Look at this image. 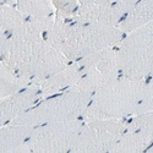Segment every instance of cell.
Listing matches in <instances>:
<instances>
[{
  "mask_svg": "<svg viewBox=\"0 0 153 153\" xmlns=\"http://www.w3.org/2000/svg\"><path fill=\"white\" fill-rule=\"evenodd\" d=\"M83 120L56 121L37 125L27 140L31 153L71 152Z\"/></svg>",
  "mask_w": 153,
  "mask_h": 153,
  "instance_id": "8992f818",
  "label": "cell"
},
{
  "mask_svg": "<svg viewBox=\"0 0 153 153\" xmlns=\"http://www.w3.org/2000/svg\"><path fill=\"white\" fill-rule=\"evenodd\" d=\"M17 0H0V5H11V6H16Z\"/></svg>",
  "mask_w": 153,
  "mask_h": 153,
  "instance_id": "ffe728a7",
  "label": "cell"
},
{
  "mask_svg": "<svg viewBox=\"0 0 153 153\" xmlns=\"http://www.w3.org/2000/svg\"><path fill=\"white\" fill-rule=\"evenodd\" d=\"M30 83L32 82L28 79L23 77L5 62L0 61V99L23 90Z\"/></svg>",
  "mask_w": 153,
  "mask_h": 153,
  "instance_id": "5bb4252c",
  "label": "cell"
},
{
  "mask_svg": "<svg viewBox=\"0 0 153 153\" xmlns=\"http://www.w3.org/2000/svg\"><path fill=\"white\" fill-rule=\"evenodd\" d=\"M149 110H153V75L147 77L143 82L141 100H140L136 114L146 113Z\"/></svg>",
  "mask_w": 153,
  "mask_h": 153,
  "instance_id": "d6986e66",
  "label": "cell"
},
{
  "mask_svg": "<svg viewBox=\"0 0 153 153\" xmlns=\"http://www.w3.org/2000/svg\"><path fill=\"white\" fill-rule=\"evenodd\" d=\"M145 80L119 76L97 90L90 100L82 120L121 119L127 120L136 115L141 100Z\"/></svg>",
  "mask_w": 153,
  "mask_h": 153,
  "instance_id": "7a4b0ae2",
  "label": "cell"
},
{
  "mask_svg": "<svg viewBox=\"0 0 153 153\" xmlns=\"http://www.w3.org/2000/svg\"><path fill=\"white\" fill-rule=\"evenodd\" d=\"M153 21V0H138L137 4L127 12L119 23L124 34L146 26Z\"/></svg>",
  "mask_w": 153,
  "mask_h": 153,
  "instance_id": "7c38bea8",
  "label": "cell"
},
{
  "mask_svg": "<svg viewBox=\"0 0 153 153\" xmlns=\"http://www.w3.org/2000/svg\"><path fill=\"white\" fill-rule=\"evenodd\" d=\"M126 126L127 120L121 119L83 120L71 153H110Z\"/></svg>",
  "mask_w": 153,
  "mask_h": 153,
  "instance_id": "5b68a950",
  "label": "cell"
},
{
  "mask_svg": "<svg viewBox=\"0 0 153 153\" xmlns=\"http://www.w3.org/2000/svg\"><path fill=\"white\" fill-rule=\"evenodd\" d=\"M92 94L75 88L41 99L38 103L11 123L37 126L47 123L71 121L82 119Z\"/></svg>",
  "mask_w": 153,
  "mask_h": 153,
  "instance_id": "3957f363",
  "label": "cell"
},
{
  "mask_svg": "<svg viewBox=\"0 0 153 153\" xmlns=\"http://www.w3.org/2000/svg\"><path fill=\"white\" fill-rule=\"evenodd\" d=\"M81 77V68L79 61H70L68 65L55 72L54 75L49 76L48 79L39 82V90L42 94V99L58 94L71 88L77 83Z\"/></svg>",
  "mask_w": 153,
  "mask_h": 153,
  "instance_id": "30bf717a",
  "label": "cell"
},
{
  "mask_svg": "<svg viewBox=\"0 0 153 153\" xmlns=\"http://www.w3.org/2000/svg\"><path fill=\"white\" fill-rule=\"evenodd\" d=\"M80 23L104 25V26L118 27L123 20V15L110 0H92L79 6L77 11L71 19Z\"/></svg>",
  "mask_w": 153,
  "mask_h": 153,
  "instance_id": "9c48e42d",
  "label": "cell"
},
{
  "mask_svg": "<svg viewBox=\"0 0 153 153\" xmlns=\"http://www.w3.org/2000/svg\"><path fill=\"white\" fill-rule=\"evenodd\" d=\"M32 126L9 123L0 127V153H16L32 132Z\"/></svg>",
  "mask_w": 153,
  "mask_h": 153,
  "instance_id": "8fae6325",
  "label": "cell"
},
{
  "mask_svg": "<svg viewBox=\"0 0 153 153\" xmlns=\"http://www.w3.org/2000/svg\"><path fill=\"white\" fill-rule=\"evenodd\" d=\"M90 1H92V0H79L80 5H82V4H86V3H90Z\"/></svg>",
  "mask_w": 153,
  "mask_h": 153,
  "instance_id": "603a6c76",
  "label": "cell"
},
{
  "mask_svg": "<svg viewBox=\"0 0 153 153\" xmlns=\"http://www.w3.org/2000/svg\"><path fill=\"white\" fill-rule=\"evenodd\" d=\"M26 19L17 6L0 5V34H12L22 27Z\"/></svg>",
  "mask_w": 153,
  "mask_h": 153,
  "instance_id": "9a60e30c",
  "label": "cell"
},
{
  "mask_svg": "<svg viewBox=\"0 0 153 153\" xmlns=\"http://www.w3.org/2000/svg\"><path fill=\"white\" fill-rule=\"evenodd\" d=\"M127 127L140 130L153 142V110L136 114L127 119Z\"/></svg>",
  "mask_w": 153,
  "mask_h": 153,
  "instance_id": "e0dca14e",
  "label": "cell"
},
{
  "mask_svg": "<svg viewBox=\"0 0 153 153\" xmlns=\"http://www.w3.org/2000/svg\"><path fill=\"white\" fill-rule=\"evenodd\" d=\"M42 99L39 83H30L23 90L0 99V125L15 120Z\"/></svg>",
  "mask_w": 153,
  "mask_h": 153,
  "instance_id": "ba28073f",
  "label": "cell"
},
{
  "mask_svg": "<svg viewBox=\"0 0 153 153\" xmlns=\"http://www.w3.org/2000/svg\"><path fill=\"white\" fill-rule=\"evenodd\" d=\"M152 75H153V74H152ZM152 75H151V76H152Z\"/></svg>",
  "mask_w": 153,
  "mask_h": 153,
  "instance_id": "d4e9b609",
  "label": "cell"
},
{
  "mask_svg": "<svg viewBox=\"0 0 153 153\" xmlns=\"http://www.w3.org/2000/svg\"><path fill=\"white\" fill-rule=\"evenodd\" d=\"M77 61L81 68V77L71 87L77 91L93 94L120 76L115 47L87 55Z\"/></svg>",
  "mask_w": 153,
  "mask_h": 153,
  "instance_id": "52a82bcc",
  "label": "cell"
},
{
  "mask_svg": "<svg viewBox=\"0 0 153 153\" xmlns=\"http://www.w3.org/2000/svg\"><path fill=\"white\" fill-rule=\"evenodd\" d=\"M52 1L55 7V16L64 20H71L80 6L79 0H52Z\"/></svg>",
  "mask_w": 153,
  "mask_h": 153,
  "instance_id": "ac0fdd59",
  "label": "cell"
},
{
  "mask_svg": "<svg viewBox=\"0 0 153 153\" xmlns=\"http://www.w3.org/2000/svg\"><path fill=\"white\" fill-rule=\"evenodd\" d=\"M16 6L26 17H49L55 15L52 0H17Z\"/></svg>",
  "mask_w": 153,
  "mask_h": 153,
  "instance_id": "2e32d148",
  "label": "cell"
},
{
  "mask_svg": "<svg viewBox=\"0 0 153 153\" xmlns=\"http://www.w3.org/2000/svg\"><path fill=\"white\" fill-rule=\"evenodd\" d=\"M146 152H147V153H153V143L147 148V151H146Z\"/></svg>",
  "mask_w": 153,
  "mask_h": 153,
  "instance_id": "7402d4cb",
  "label": "cell"
},
{
  "mask_svg": "<svg viewBox=\"0 0 153 153\" xmlns=\"http://www.w3.org/2000/svg\"><path fill=\"white\" fill-rule=\"evenodd\" d=\"M110 1H111L113 4H118V3L120 1V0H110Z\"/></svg>",
  "mask_w": 153,
  "mask_h": 153,
  "instance_id": "cb8c5ba5",
  "label": "cell"
},
{
  "mask_svg": "<svg viewBox=\"0 0 153 153\" xmlns=\"http://www.w3.org/2000/svg\"><path fill=\"white\" fill-rule=\"evenodd\" d=\"M125 34L119 27L80 23L55 16V22L44 38L69 61L102 52L119 44Z\"/></svg>",
  "mask_w": 153,
  "mask_h": 153,
  "instance_id": "6da1fadb",
  "label": "cell"
},
{
  "mask_svg": "<svg viewBox=\"0 0 153 153\" xmlns=\"http://www.w3.org/2000/svg\"><path fill=\"white\" fill-rule=\"evenodd\" d=\"M115 49L121 76L146 80L153 74V33L145 26L126 33Z\"/></svg>",
  "mask_w": 153,
  "mask_h": 153,
  "instance_id": "277c9868",
  "label": "cell"
},
{
  "mask_svg": "<svg viewBox=\"0 0 153 153\" xmlns=\"http://www.w3.org/2000/svg\"><path fill=\"white\" fill-rule=\"evenodd\" d=\"M145 27H146L149 32H152V33H153V21H152V22H149V23H147Z\"/></svg>",
  "mask_w": 153,
  "mask_h": 153,
  "instance_id": "44dd1931",
  "label": "cell"
},
{
  "mask_svg": "<svg viewBox=\"0 0 153 153\" xmlns=\"http://www.w3.org/2000/svg\"><path fill=\"white\" fill-rule=\"evenodd\" d=\"M152 143V140H149L143 132L126 126V130L120 136L115 146L111 148L110 153H141L146 152Z\"/></svg>",
  "mask_w": 153,
  "mask_h": 153,
  "instance_id": "4fadbf2b",
  "label": "cell"
}]
</instances>
